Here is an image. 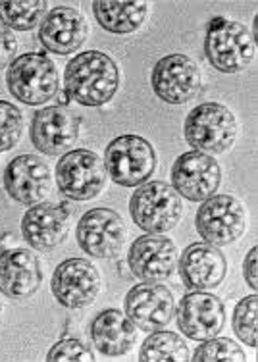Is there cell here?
<instances>
[{
  "instance_id": "4316f807",
  "label": "cell",
  "mask_w": 258,
  "mask_h": 362,
  "mask_svg": "<svg viewBox=\"0 0 258 362\" xmlns=\"http://www.w3.org/2000/svg\"><path fill=\"white\" fill-rule=\"evenodd\" d=\"M195 362H243L245 353L241 351L238 343L231 341L228 337H212L197 349L193 355Z\"/></svg>"
},
{
  "instance_id": "ffe728a7",
  "label": "cell",
  "mask_w": 258,
  "mask_h": 362,
  "mask_svg": "<svg viewBox=\"0 0 258 362\" xmlns=\"http://www.w3.org/2000/svg\"><path fill=\"white\" fill-rule=\"evenodd\" d=\"M228 262L222 251L210 243L189 245L180 258V274L189 289H214L223 281Z\"/></svg>"
},
{
  "instance_id": "52a82bcc",
  "label": "cell",
  "mask_w": 258,
  "mask_h": 362,
  "mask_svg": "<svg viewBox=\"0 0 258 362\" xmlns=\"http://www.w3.org/2000/svg\"><path fill=\"white\" fill-rule=\"evenodd\" d=\"M56 181L64 197L71 201H91L105 189V162L87 148L70 151L56 164Z\"/></svg>"
},
{
  "instance_id": "f546056e",
  "label": "cell",
  "mask_w": 258,
  "mask_h": 362,
  "mask_svg": "<svg viewBox=\"0 0 258 362\" xmlns=\"http://www.w3.org/2000/svg\"><path fill=\"white\" fill-rule=\"evenodd\" d=\"M18 52V39L8 28L0 23V70H4L8 64L14 62Z\"/></svg>"
},
{
  "instance_id": "ba28073f",
  "label": "cell",
  "mask_w": 258,
  "mask_h": 362,
  "mask_svg": "<svg viewBox=\"0 0 258 362\" xmlns=\"http://www.w3.org/2000/svg\"><path fill=\"white\" fill-rule=\"evenodd\" d=\"M199 235L214 247H225L238 241L247 228L243 204L231 195L210 197L203 202L195 218Z\"/></svg>"
},
{
  "instance_id": "9c48e42d",
  "label": "cell",
  "mask_w": 258,
  "mask_h": 362,
  "mask_svg": "<svg viewBox=\"0 0 258 362\" xmlns=\"http://www.w3.org/2000/svg\"><path fill=\"white\" fill-rule=\"evenodd\" d=\"M151 83L156 97L168 105H185L201 93V70L189 56L168 54L154 66Z\"/></svg>"
},
{
  "instance_id": "44dd1931",
  "label": "cell",
  "mask_w": 258,
  "mask_h": 362,
  "mask_svg": "<svg viewBox=\"0 0 258 362\" xmlns=\"http://www.w3.org/2000/svg\"><path fill=\"white\" fill-rule=\"evenodd\" d=\"M39 39L54 54H71L87 39V21L74 8L58 6L42 18Z\"/></svg>"
},
{
  "instance_id": "83f0119b",
  "label": "cell",
  "mask_w": 258,
  "mask_h": 362,
  "mask_svg": "<svg viewBox=\"0 0 258 362\" xmlns=\"http://www.w3.org/2000/svg\"><path fill=\"white\" fill-rule=\"evenodd\" d=\"M21 129H23V118L20 108L6 100H0V153L16 146L21 137Z\"/></svg>"
},
{
  "instance_id": "d6986e66",
  "label": "cell",
  "mask_w": 258,
  "mask_h": 362,
  "mask_svg": "<svg viewBox=\"0 0 258 362\" xmlns=\"http://www.w3.org/2000/svg\"><path fill=\"white\" fill-rule=\"evenodd\" d=\"M39 258L28 249H10L0 255V293L16 300L29 299L41 287Z\"/></svg>"
},
{
  "instance_id": "5bb4252c",
  "label": "cell",
  "mask_w": 258,
  "mask_h": 362,
  "mask_svg": "<svg viewBox=\"0 0 258 362\" xmlns=\"http://www.w3.org/2000/svg\"><path fill=\"white\" fill-rule=\"evenodd\" d=\"M177 326L189 339H212L225 326V307L212 293H189L177 305Z\"/></svg>"
},
{
  "instance_id": "9a60e30c",
  "label": "cell",
  "mask_w": 258,
  "mask_h": 362,
  "mask_svg": "<svg viewBox=\"0 0 258 362\" xmlns=\"http://www.w3.org/2000/svg\"><path fill=\"white\" fill-rule=\"evenodd\" d=\"M127 262L133 276L145 284H156L172 276L177 262V249L164 235H143L129 247Z\"/></svg>"
},
{
  "instance_id": "8fae6325",
  "label": "cell",
  "mask_w": 258,
  "mask_h": 362,
  "mask_svg": "<svg viewBox=\"0 0 258 362\" xmlns=\"http://www.w3.org/2000/svg\"><path fill=\"white\" fill-rule=\"evenodd\" d=\"M81 122L66 106H47L33 116L31 122V143L37 151L58 156L68 153L79 139Z\"/></svg>"
},
{
  "instance_id": "4fadbf2b",
  "label": "cell",
  "mask_w": 258,
  "mask_h": 362,
  "mask_svg": "<svg viewBox=\"0 0 258 362\" xmlns=\"http://www.w3.org/2000/svg\"><path fill=\"white\" fill-rule=\"evenodd\" d=\"M50 289L56 300L68 308H83L97 299L100 291L98 270L83 258H70L52 274Z\"/></svg>"
},
{
  "instance_id": "484cf974",
  "label": "cell",
  "mask_w": 258,
  "mask_h": 362,
  "mask_svg": "<svg viewBox=\"0 0 258 362\" xmlns=\"http://www.w3.org/2000/svg\"><path fill=\"white\" fill-rule=\"evenodd\" d=\"M257 310L258 299L257 295H249L239 300L233 313V332L239 335V339L247 343L249 347H257Z\"/></svg>"
},
{
  "instance_id": "30bf717a",
  "label": "cell",
  "mask_w": 258,
  "mask_h": 362,
  "mask_svg": "<svg viewBox=\"0 0 258 362\" xmlns=\"http://www.w3.org/2000/svg\"><path fill=\"white\" fill-rule=\"evenodd\" d=\"M220 181L222 170L216 158L199 151L182 154L172 166L174 189L187 201L201 202L214 197L220 187Z\"/></svg>"
},
{
  "instance_id": "4dcf8cb0",
  "label": "cell",
  "mask_w": 258,
  "mask_h": 362,
  "mask_svg": "<svg viewBox=\"0 0 258 362\" xmlns=\"http://www.w3.org/2000/svg\"><path fill=\"white\" fill-rule=\"evenodd\" d=\"M243 272H245V279H247V284L251 289H257V249H251L247 258H245V264H243Z\"/></svg>"
},
{
  "instance_id": "ac0fdd59",
  "label": "cell",
  "mask_w": 258,
  "mask_h": 362,
  "mask_svg": "<svg viewBox=\"0 0 258 362\" xmlns=\"http://www.w3.org/2000/svg\"><path fill=\"white\" fill-rule=\"evenodd\" d=\"M174 297L170 289L158 284L135 286L126 297V316L135 327L145 332H156L174 318Z\"/></svg>"
},
{
  "instance_id": "3957f363",
  "label": "cell",
  "mask_w": 258,
  "mask_h": 362,
  "mask_svg": "<svg viewBox=\"0 0 258 362\" xmlns=\"http://www.w3.org/2000/svg\"><path fill=\"white\" fill-rule=\"evenodd\" d=\"M204 54L212 68L222 74L243 71L257 56V45L243 23L214 20L204 37Z\"/></svg>"
},
{
  "instance_id": "f1b7e54d",
  "label": "cell",
  "mask_w": 258,
  "mask_h": 362,
  "mask_svg": "<svg viewBox=\"0 0 258 362\" xmlns=\"http://www.w3.org/2000/svg\"><path fill=\"white\" fill-rule=\"evenodd\" d=\"M50 362H93L95 356L89 349L85 347L83 343L77 339H64V341L56 343L54 347L50 349L49 356Z\"/></svg>"
},
{
  "instance_id": "2e32d148",
  "label": "cell",
  "mask_w": 258,
  "mask_h": 362,
  "mask_svg": "<svg viewBox=\"0 0 258 362\" xmlns=\"http://www.w3.org/2000/svg\"><path fill=\"white\" fill-rule=\"evenodd\" d=\"M71 210L66 204L42 202L25 212L21 220V233L37 251H52L66 241L70 231Z\"/></svg>"
},
{
  "instance_id": "e0dca14e",
  "label": "cell",
  "mask_w": 258,
  "mask_h": 362,
  "mask_svg": "<svg viewBox=\"0 0 258 362\" xmlns=\"http://www.w3.org/2000/svg\"><path fill=\"white\" fill-rule=\"evenodd\" d=\"M4 189L14 201L35 206L49 195L50 170L35 154H21L4 170Z\"/></svg>"
},
{
  "instance_id": "6da1fadb",
  "label": "cell",
  "mask_w": 258,
  "mask_h": 362,
  "mask_svg": "<svg viewBox=\"0 0 258 362\" xmlns=\"http://www.w3.org/2000/svg\"><path fill=\"white\" fill-rule=\"evenodd\" d=\"M64 85L68 97L77 105L102 106L110 103L119 87L118 66L105 52H81L68 64Z\"/></svg>"
},
{
  "instance_id": "1f68e13d",
  "label": "cell",
  "mask_w": 258,
  "mask_h": 362,
  "mask_svg": "<svg viewBox=\"0 0 258 362\" xmlns=\"http://www.w3.org/2000/svg\"><path fill=\"white\" fill-rule=\"evenodd\" d=\"M0 313H2V305H0Z\"/></svg>"
},
{
  "instance_id": "7a4b0ae2",
  "label": "cell",
  "mask_w": 258,
  "mask_h": 362,
  "mask_svg": "<svg viewBox=\"0 0 258 362\" xmlns=\"http://www.w3.org/2000/svg\"><path fill=\"white\" fill-rule=\"evenodd\" d=\"M129 212L141 230L162 235L174 230L183 214L180 193L164 181H147L131 195Z\"/></svg>"
},
{
  "instance_id": "7402d4cb",
  "label": "cell",
  "mask_w": 258,
  "mask_h": 362,
  "mask_svg": "<svg viewBox=\"0 0 258 362\" xmlns=\"http://www.w3.org/2000/svg\"><path fill=\"white\" fill-rule=\"evenodd\" d=\"M91 337L97 351L102 355L122 356L135 347L137 327L122 310L110 308L93 320Z\"/></svg>"
},
{
  "instance_id": "8992f818",
  "label": "cell",
  "mask_w": 258,
  "mask_h": 362,
  "mask_svg": "<svg viewBox=\"0 0 258 362\" xmlns=\"http://www.w3.org/2000/svg\"><path fill=\"white\" fill-rule=\"evenodd\" d=\"M158 164L153 145L139 135H122L106 146L105 168L114 183L139 187L154 174Z\"/></svg>"
},
{
  "instance_id": "277c9868",
  "label": "cell",
  "mask_w": 258,
  "mask_h": 362,
  "mask_svg": "<svg viewBox=\"0 0 258 362\" xmlns=\"http://www.w3.org/2000/svg\"><path fill=\"white\" fill-rule=\"evenodd\" d=\"M183 135L199 153H225L238 139V119L228 106L204 103L189 112Z\"/></svg>"
},
{
  "instance_id": "cb8c5ba5",
  "label": "cell",
  "mask_w": 258,
  "mask_h": 362,
  "mask_svg": "<svg viewBox=\"0 0 258 362\" xmlns=\"http://www.w3.org/2000/svg\"><path fill=\"white\" fill-rule=\"evenodd\" d=\"M139 358L143 362H185L189 361V349L180 335L158 332L143 343Z\"/></svg>"
},
{
  "instance_id": "d4e9b609",
  "label": "cell",
  "mask_w": 258,
  "mask_h": 362,
  "mask_svg": "<svg viewBox=\"0 0 258 362\" xmlns=\"http://www.w3.org/2000/svg\"><path fill=\"white\" fill-rule=\"evenodd\" d=\"M47 16L45 0H25V2H0V21L10 31H29L35 29Z\"/></svg>"
},
{
  "instance_id": "5b68a950",
  "label": "cell",
  "mask_w": 258,
  "mask_h": 362,
  "mask_svg": "<svg viewBox=\"0 0 258 362\" xmlns=\"http://www.w3.org/2000/svg\"><path fill=\"white\" fill-rule=\"evenodd\" d=\"M6 83L16 100L23 105H45L56 97L60 79L54 62L41 52H28L10 64Z\"/></svg>"
},
{
  "instance_id": "7c38bea8",
  "label": "cell",
  "mask_w": 258,
  "mask_h": 362,
  "mask_svg": "<svg viewBox=\"0 0 258 362\" xmlns=\"http://www.w3.org/2000/svg\"><path fill=\"white\" fill-rule=\"evenodd\" d=\"M126 241V223L110 209L89 210L77 223V243L95 258L116 257Z\"/></svg>"
},
{
  "instance_id": "603a6c76",
  "label": "cell",
  "mask_w": 258,
  "mask_h": 362,
  "mask_svg": "<svg viewBox=\"0 0 258 362\" xmlns=\"http://www.w3.org/2000/svg\"><path fill=\"white\" fill-rule=\"evenodd\" d=\"M93 12L100 28L116 35H124L137 31L143 25L147 18V2L97 0L93 2Z\"/></svg>"
}]
</instances>
